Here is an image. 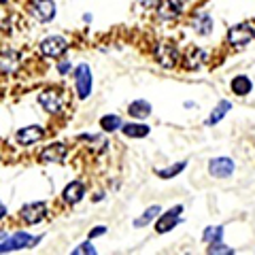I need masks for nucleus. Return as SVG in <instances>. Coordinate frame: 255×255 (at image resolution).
Listing matches in <instances>:
<instances>
[{
    "instance_id": "15",
    "label": "nucleus",
    "mask_w": 255,
    "mask_h": 255,
    "mask_svg": "<svg viewBox=\"0 0 255 255\" xmlns=\"http://www.w3.org/2000/svg\"><path fill=\"white\" fill-rule=\"evenodd\" d=\"M17 66H19V55L15 51H6L0 55V73L13 75L15 70H17Z\"/></svg>"
},
{
    "instance_id": "17",
    "label": "nucleus",
    "mask_w": 255,
    "mask_h": 255,
    "mask_svg": "<svg viewBox=\"0 0 255 255\" xmlns=\"http://www.w3.org/2000/svg\"><path fill=\"white\" fill-rule=\"evenodd\" d=\"M128 113L134 119H147L151 115V105L147 100H134L130 107H128Z\"/></svg>"
},
{
    "instance_id": "20",
    "label": "nucleus",
    "mask_w": 255,
    "mask_h": 255,
    "mask_svg": "<svg viewBox=\"0 0 255 255\" xmlns=\"http://www.w3.org/2000/svg\"><path fill=\"white\" fill-rule=\"evenodd\" d=\"M194 30L198 32V34H202V36L211 34L213 32V17L211 15H206V13L198 15V17L194 19Z\"/></svg>"
},
{
    "instance_id": "8",
    "label": "nucleus",
    "mask_w": 255,
    "mask_h": 255,
    "mask_svg": "<svg viewBox=\"0 0 255 255\" xmlns=\"http://www.w3.org/2000/svg\"><path fill=\"white\" fill-rule=\"evenodd\" d=\"M38 105L49 115H58V113H62V94L55 90H45L38 94Z\"/></svg>"
},
{
    "instance_id": "30",
    "label": "nucleus",
    "mask_w": 255,
    "mask_h": 255,
    "mask_svg": "<svg viewBox=\"0 0 255 255\" xmlns=\"http://www.w3.org/2000/svg\"><path fill=\"white\" fill-rule=\"evenodd\" d=\"M105 232H107V228H105V226H98V228H94L92 232H90V238H94V236H102Z\"/></svg>"
},
{
    "instance_id": "32",
    "label": "nucleus",
    "mask_w": 255,
    "mask_h": 255,
    "mask_svg": "<svg viewBox=\"0 0 255 255\" xmlns=\"http://www.w3.org/2000/svg\"><path fill=\"white\" fill-rule=\"evenodd\" d=\"M2 2H9V0H0V4H2Z\"/></svg>"
},
{
    "instance_id": "10",
    "label": "nucleus",
    "mask_w": 255,
    "mask_h": 255,
    "mask_svg": "<svg viewBox=\"0 0 255 255\" xmlns=\"http://www.w3.org/2000/svg\"><path fill=\"white\" fill-rule=\"evenodd\" d=\"M209 172L215 179H226L234 172V159L232 157H213L209 162Z\"/></svg>"
},
{
    "instance_id": "22",
    "label": "nucleus",
    "mask_w": 255,
    "mask_h": 255,
    "mask_svg": "<svg viewBox=\"0 0 255 255\" xmlns=\"http://www.w3.org/2000/svg\"><path fill=\"white\" fill-rule=\"evenodd\" d=\"M185 166H187V162H179V164L168 166V168H159V170H155V174H157L159 179H172V177H177L179 172L185 170Z\"/></svg>"
},
{
    "instance_id": "23",
    "label": "nucleus",
    "mask_w": 255,
    "mask_h": 255,
    "mask_svg": "<svg viewBox=\"0 0 255 255\" xmlns=\"http://www.w3.org/2000/svg\"><path fill=\"white\" fill-rule=\"evenodd\" d=\"M159 213H162V209H159V206H149V209H147L145 213H142V215H140V217H138L136 221H134V226H136V228L147 226V223H151V221H153V219L157 217Z\"/></svg>"
},
{
    "instance_id": "7",
    "label": "nucleus",
    "mask_w": 255,
    "mask_h": 255,
    "mask_svg": "<svg viewBox=\"0 0 255 255\" xmlns=\"http://www.w3.org/2000/svg\"><path fill=\"white\" fill-rule=\"evenodd\" d=\"M19 217L28 223V226H34V223L43 221L47 217V204L45 202H30L26 206H21Z\"/></svg>"
},
{
    "instance_id": "12",
    "label": "nucleus",
    "mask_w": 255,
    "mask_h": 255,
    "mask_svg": "<svg viewBox=\"0 0 255 255\" xmlns=\"http://www.w3.org/2000/svg\"><path fill=\"white\" fill-rule=\"evenodd\" d=\"M45 136V130L41 126H28V128H21L15 134V138H17L19 145H34Z\"/></svg>"
},
{
    "instance_id": "5",
    "label": "nucleus",
    "mask_w": 255,
    "mask_h": 255,
    "mask_svg": "<svg viewBox=\"0 0 255 255\" xmlns=\"http://www.w3.org/2000/svg\"><path fill=\"white\" fill-rule=\"evenodd\" d=\"M155 58L164 68H172L174 64L179 62V51H177V47H174L172 43L162 41V43H157V47H155Z\"/></svg>"
},
{
    "instance_id": "6",
    "label": "nucleus",
    "mask_w": 255,
    "mask_h": 255,
    "mask_svg": "<svg viewBox=\"0 0 255 255\" xmlns=\"http://www.w3.org/2000/svg\"><path fill=\"white\" fill-rule=\"evenodd\" d=\"M68 155V147L64 145V142H51V145H47L41 155H38V159H41L43 164H60L64 162Z\"/></svg>"
},
{
    "instance_id": "24",
    "label": "nucleus",
    "mask_w": 255,
    "mask_h": 255,
    "mask_svg": "<svg viewBox=\"0 0 255 255\" xmlns=\"http://www.w3.org/2000/svg\"><path fill=\"white\" fill-rule=\"evenodd\" d=\"M202 238H204V243H209V245H213V243H221V238H223V228H221V226L206 228V230H204V234H202Z\"/></svg>"
},
{
    "instance_id": "27",
    "label": "nucleus",
    "mask_w": 255,
    "mask_h": 255,
    "mask_svg": "<svg viewBox=\"0 0 255 255\" xmlns=\"http://www.w3.org/2000/svg\"><path fill=\"white\" fill-rule=\"evenodd\" d=\"M81 253L96 255V247H92V243H83V245H79L77 249H73V255H81Z\"/></svg>"
},
{
    "instance_id": "26",
    "label": "nucleus",
    "mask_w": 255,
    "mask_h": 255,
    "mask_svg": "<svg viewBox=\"0 0 255 255\" xmlns=\"http://www.w3.org/2000/svg\"><path fill=\"white\" fill-rule=\"evenodd\" d=\"M206 251H209L211 255H217V253H221V255H232V253H234V249H230V247L221 245V243H213Z\"/></svg>"
},
{
    "instance_id": "11",
    "label": "nucleus",
    "mask_w": 255,
    "mask_h": 255,
    "mask_svg": "<svg viewBox=\"0 0 255 255\" xmlns=\"http://www.w3.org/2000/svg\"><path fill=\"white\" fill-rule=\"evenodd\" d=\"M181 213H183V206H172L168 213H164L155 226L157 234H166V232H170V230H174V226H177L181 219Z\"/></svg>"
},
{
    "instance_id": "21",
    "label": "nucleus",
    "mask_w": 255,
    "mask_h": 255,
    "mask_svg": "<svg viewBox=\"0 0 255 255\" xmlns=\"http://www.w3.org/2000/svg\"><path fill=\"white\" fill-rule=\"evenodd\" d=\"M124 124H122V117L119 115H105L100 119V128L105 132H115V130H119Z\"/></svg>"
},
{
    "instance_id": "16",
    "label": "nucleus",
    "mask_w": 255,
    "mask_h": 255,
    "mask_svg": "<svg viewBox=\"0 0 255 255\" xmlns=\"http://www.w3.org/2000/svg\"><path fill=\"white\" fill-rule=\"evenodd\" d=\"M122 132L128 138H145L151 132V128L147 124H126V126H122Z\"/></svg>"
},
{
    "instance_id": "14",
    "label": "nucleus",
    "mask_w": 255,
    "mask_h": 255,
    "mask_svg": "<svg viewBox=\"0 0 255 255\" xmlns=\"http://www.w3.org/2000/svg\"><path fill=\"white\" fill-rule=\"evenodd\" d=\"M83 196H85V185H83L81 181L68 183V185L64 187V191H62V200L66 202V204H77V202H81Z\"/></svg>"
},
{
    "instance_id": "19",
    "label": "nucleus",
    "mask_w": 255,
    "mask_h": 255,
    "mask_svg": "<svg viewBox=\"0 0 255 255\" xmlns=\"http://www.w3.org/2000/svg\"><path fill=\"white\" fill-rule=\"evenodd\" d=\"M230 109H232V102H230V100H221L219 105L215 107V111L211 113V117L206 119V124H209V126H215V124H219L221 119L228 115V111H230Z\"/></svg>"
},
{
    "instance_id": "2",
    "label": "nucleus",
    "mask_w": 255,
    "mask_h": 255,
    "mask_svg": "<svg viewBox=\"0 0 255 255\" xmlns=\"http://www.w3.org/2000/svg\"><path fill=\"white\" fill-rule=\"evenodd\" d=\"M92 85H94V77H92L90 66H87V64H79L77 70H75V87H77L79 98H81V100L90 98Z\"/></svg>"
},
{
    "instance_id": "18",
    "label": "nucleus",
    "mask_w": 255,
    "mask_h": 255,
    "mask_svg": "<svg viewBox=\"0 0 255 255\" xmlns=\"http://www.w3.org/2000/svg\"><path fill=\"white\" fill-rule=\"evenodd\" d=\"M230 87H232V92L236 96H247L251 90H253V83H251V79L249 77H245V75H238L232 79V83H230Z\"/></svg>"
},
{
    "instance_id": "29",
    "label": "nucleus",
    "mask_w": 255,
    "mask_h": 255,
    "mask_svg": "<svg viewBox=\"0 0 255 255\" xmlns=\"http://www.w3.org/2000/svg\"><path fill=\"white\" fill-rule=\"evenodd\" d=\"M68 70H70V62H68V60H64L62 64H58V73H60V75H66Z\"/></svg>"
},
{
    "instance_id": "13",
    "label": "nucleus",
    "mask_w": 255,
    "mask_h": 255,
    "mask_svg": "<svg viewBox=\"0 0 255 255\" xmlns=\"http://www.w3.org/2000/svg\"><path fill=\"white\" fill-rule=\"evenodd\" d=\"M183 13L181 0H159L157 2V15L162 19H177Z\"/></svg>"
},
{
    "instance_id": "3",
    "label": "nucleus",
    "mask_w": 255,
    "mask_h": 255,
    "mask_svg": "<svg viewBox=\"0 0 255 255\" xmlns=\"http://www.w3.org/2000/svg\"><path fill=\"white\" fill-rule=\"evenodd\" d=\"M28 13L34 17L36 21L47 23L55 17V2L53 0H32L28 4Z\"/></svg>"
},
{
    "instance_id": "31",
    "label": "nucleus",
    "mask_w": 255,
    "mask_h": 255,
    "mask_svg": "<svg viewBox=\"0 0 255 255\" xmlns=\"http://www.w3.org/2000/svg\"><path fill=\"white\" fill-rule=\"evenodd\" d=\"M4 215H6V206H4L2 202H0V219H2V217H4Z\"/></svg>"
},
{
    "instance_id": "4",
    "label": "nucleus",
    "mask_w": 255,
    "mask_h": 255,
    "mask_svg": "<svg viewBox=\"0 0 255 255\" xmlns=\"http://www.w3.org/2000/svg\"><path fill=\"white\" fill-rule=\"evenodd\" d=\"M255 38V32L249 23H236L234 28L228 30V41L234 47H245Z\"/></svg>"
},
{
    "instance_id": "25",
    "label": "nucleus",
    "mask_w": 255,
    "mask_h": 255,
    "mask_svg": "<svg viewBox=\"0 0 255 255\" xmlns=\"http://www.w3.org/2000/svg\"><path fill=\"white\" fill-rule=\"evenodd\" d=\"M206 58H209V55H206V51H202V49H196V51H191V55H189V62H187V66L189 68H198V66H200V64L206 60Z\"/></svg>"
},
{
    "instance_id": "28",
    "label": "nucleus",
    "mask_w": 255,
    "mask_h": 255,
    "mask_svg": "<svg viewBox=\"0 0 255 255\" xmlns=\"http://www.w3.org/2000/svg\"><path fill=\"white\" fill-rule=\"evenodd\" d=\"M138 2H140V6H145V9H155L159 0H138Z\"/></svg>"
},
{
    "instance_id": "9",
    "label": "nucleus",
    "mask_w": 255,
    "mask_h": 255,
    "mask_svg": "<svg viewBox=\"0 0 255 255\" xmlns=\"http://www.w3.org/2000/svg\"><path fill=\"white\" fill-rule=\"evenodd\" d=\"M66 49H68V43L64 36H47L41 43V53L47 55V58H60Z\"/></svg>"
},
{
    "instance_id": "1",
    "label": "nucleus",
    "mask_w": 255,
    "mask_h": 255,
    "mask_svg": "<svg viewBox=\"0 0 255 255\" xmlns=\"http://www.w3.org/2000/svg\"><path fill=\"white\" fill-rule=\"evenodd\" d=\"M38 241H41V236H34V238H32L28 232H15L11 238H6L4 243H0V253L28 249V247H34Z\"/></svg>"
}]
</instances>
